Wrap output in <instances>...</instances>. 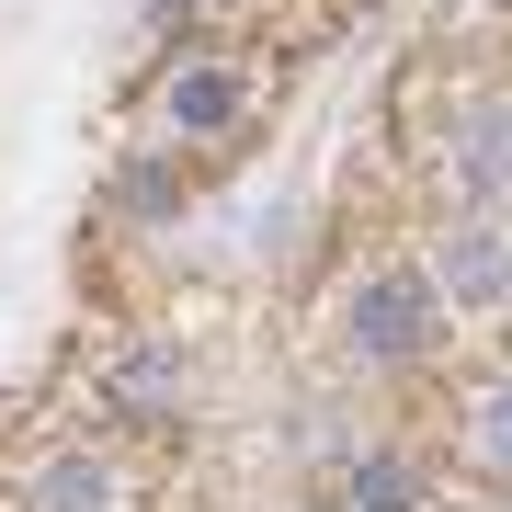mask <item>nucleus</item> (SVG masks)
<instances>
[{"instance_id": "7ed1b4c3", "label": "nucleus", "mask_w": 512, "mask_h": 512, "mask_svg": "<svg viewBox=\"0 0 512 512\" xmlns=\"http://www.w3.org/2000/svg\"><path fill=\"white\" fill-rule=\"evenodd\" d=\"M433 285H444V296H467V308H490V296L512 285V239H501V228H478V217H467V228H444Z\"/></svg>"}, {"instance_id": "39448f33", "label": "nucleus", "mask_w": 512, "mask_h": 512, "mask_svg": "<svg viewBox=\"0 0 512 512\" xmlns=\"http://www.w3.org/2000/svg\"><path fill=\"white\" fill-rule=\"evenodd\" d=\"M46 512H114V467H103V456L46 467Z\"/></svg>"}, {"instance_id": "20e7f679", "label": "nucleus", "mask_w": 512, "mask_h": 512, "mask_svg": "<svg viewBox=\"0 0 512 512\" xmlns=\"http://www.w3.org/2000/svg\"><path fill=\"white\" fill-rule=\"evenodd\" d=\"M512 183V103H478L456 137V194H501Z\"/></svg>"}, {"instance_id": "f257e3e1", "label": "nucleus", "mask_w": 512, "mask_h": 512, "mask_svg": "<svg viewBox=\"0 0 512 512\" xmlns=\"http://www.w3.org/2000/svg\"><path fill=\"white\" fill-rule=\"evenodd\" d=\"M239 114H251V69H228V57H194V69H171V92H160V126L194 137V148H228Z\"/></svg>"}, {"instance_id": "0eeeda50", "label": "nucleus", "mask_w": 512, "mask_h": 512, "mask_svg": "<svg viewBox=\"0 0 512 512\" xmlns=\"http://www.w3.org/2000/svg\"><path fill=\"white\" fill-rule=\"evenodd\" d=\"M421 490H410V467H365V490H353V512H410Z\"/></svg>"}, {"instance_id": "423d86ee", "label": "nucleus", "mask_w": 512, "mask_h": 512, "mask_svg": "<svg viewBox=\"0 0 512 512\" xmlns=\"http://www.w3.org/2000/svg\"><path fill=\"white\" fill-rule=\"evenodd\" d=\"M467 444H478V467H490V478H512V387H490V399H478Z\"/></svg>"}, {"instance_id": "6e6552de", "label": "nucleus", "mask_w": 512, "mask_h": 512, "mask_svg": "<svg viewBox=\"0 0 512 512\" xmlns=\"http://www.w3.org/2000/svg\"><path fill=\"white\" fill-rule=\"evenodd\" d=\"M126 410H171V365H160V353H148V365L126 376Z\"/></svg>"}, {"instance_id": "f03ea898", "label": "nucleus", "mask_w": 512, "mask_h": 512, "mask_svg": "<svg viewBox=\"0 0 512 512\" xmlns=\"http://www.w3.org/2000/svg\"><path fill=\"white\" fill-rule=\"evenodd\" d=\"M433 308H444V296H421V285H365V308H353V353H376V365L421 353V342H433Z\"/></svg>"}]
</instances>
